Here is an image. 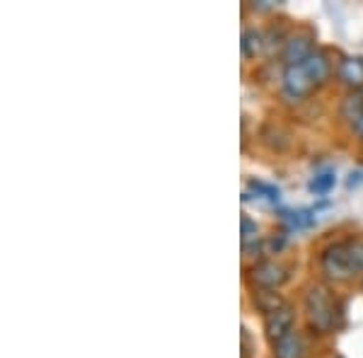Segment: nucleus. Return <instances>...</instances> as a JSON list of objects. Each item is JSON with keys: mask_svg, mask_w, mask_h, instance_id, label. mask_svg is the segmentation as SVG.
<instances>
[{"mask_svg": "<svg viewBox=\"0 0 363 358\" xmlns=\"http://www.w3.org/2000/svg\"><path fill=\"white\" fill-rule=\"evenodd\" d=\"M247 186L257 194V198H264V201H269V203L279 201V189H277V186H269V184H264V181H257V179H252Z\"/></svg>", "mask_w": 363, "mask_h": 358, "instance_id": "nucleus-16", "label": "nucleus"}, {"mask_svg": "<svg viewBox=\"0 0 363 358\" xmlns=\"http://www.w3.org/2000/svg\"><path fill=\"white\" fill-rule=\"evenodd\" d=\"M322 272L332 281H349L363 272V242H337L322 252Z\"/></svg>", "mask_w": 363, "mask_h": 358, "instance_id": "nucleus-1", "label": "nucleus"}, {"mask_svg": "<svg viewBox=\"0 0 363 358\" xmlns=\"http://www.w3.org/2000/svg\"><path fill=\"white\" fill-rule=\"evenodd\" d=\"M274 358H306V342L301 334L291 332L274 344Z\"/></svg>", "mask_w": 363, "mask_h": 358, "instance_id": "nucleus-7", "label": "nucleus"}, {"mask_svg": "<svg viewBox=\"0 0 363 358\" xmlns=\"http://www.w3.org/2000/svg\"><path fill=\"white\" fill-rule=\"evenodd\" d=\"M351 126H354V131L359 133V136L363 138V114H361L359 119H356V121H354V124H351Z\"/></svg>", "mask_w": 363, "mask_h": 358, "instance_id": "nucleus-18", "label": "nucleus"}, {"mask_svg": "<svg viewBox=\"0 0 363 358\" xmlns=\"http://www.w3.org/2000/svg\"><path fill=\"white\" fill-rule=\"evenodd\" d=\"M262 39L264 37H262L257 29H247V32L242 34V54L247 58H255L262 51V46H264L262 44Z\"/></svg>", "mask_w": 363, "mask_h": 358, "instance_id": "nucleus-14", "label": "nucleus"}, {"mask_svg": "<svg viewBox=\"0 0 363 358\" xmlns=\"http://www.w3.org/2000/svg\"><path fill=\"white\" fill-rule=\"evenodd\" d=\"M250 279L257 289L277 291L286 279H289V269L281 267L277 262H259L257 267H252Z\"/></svg>", "mask_w": 363, "mask_h": 358, "instance_id": "nucleus-3", "label": "nucleus"}, {"mask_svg": "<svg viewBox=\"0 0 363 358\" xmlns=\"http://www.w3.org/2000/svg\"><path fill=\"white\" fill-rule=\"evenodd\" d=\"M294 310L289 308V305H284V308H279L277 313L267 315L264 317V330H267V337L272 339L274 344L279 342V339H284L286 334L294 332Z\"/></svg>", "mask_w": 363, "mask_h": 358, "instance_id": "nucleus-5", "label": "nucleus"}, {"mask_svg": "<svg viewBox=\"0 0 363 358\" xmlns=\"http://www.w3.org/2000/svg\"><path fill=\"white\" fill-rule=\"evenodd\" d=\"M361 184H363V167L361 169H354V172L349 174V179H347L349 189H354V186H361Z\"/></svg>", "mask_w": 363, "mask_h": 358, "instance_id": "nucleus-17", "label": "nucleus"}, {"mask_svg": "<svg viewBox=\"0 0 363 358\" xmlns=\"http://www.w3.org/2000/svg\"><path fill=\"white\" fill-rule=\"evenodd\" d=\"M284 223L291 228V230H303V228H310L315 223L313 211H291V213L284 216Z\"/></svg>", "mask_w": 363, "mask_h": 358, "instance_id": "nucleus-12", "label": "nucleus"}, {"mask_svg": "<svg viewBox=\"0 0 363 358\" xmlns=\"http://www.w3.org/2000/svg\"><path fill=\"white\" fill-rule=\"evenodd\" d=\"M315 90V83L310 80L308 70L301 66H286L284 70V92L289 95L291 99H301L310 95Z\"/></svg>", "mask_w": 363, "mask_h": 358, "instance_id": "nucleus-4", "label": "nucleus"}, {"mask_svg": "<svg viewBox=\"0 0 363 358\" xmlns=\"http://www.w3.org/2000/svg\"><path fill=\"white\" fill-rule=\"evenodd\" d=\"M242 250L245 252L259 250V228L247 216H242Z\"/></svg>", "mask_w": 363, "mask_h": 358, "instance_id": "nucleus-11", "label": "nucleus"}, {"mask_svg": "<svg viewBox=\"0 0 363 358\" xmlns=\"http://www.w3.org/2000/svg\"><path fill=\"white\" fill-rule=\"evenodd\" d=\"M361 114H363V95H361V92H356V95H349L347 99H344V104H342V116L354 124V121L359 119Z\"/></svg>", "mask_w": 363, "mask_h": 358, "instance_id": "nucleus-13", "label": "nucleus"}, {"mask_svg": "<svg viewBox=\"0 0 363 358\" xmlns=\"http://www.w3.org/2000/svg\"><path fill=\"white\" fill-rule=\"evenodd\" d=\"M339 80L351 87H363V56H349L337 68Z\"/></svg>", "mask_w": 363, "mask_h": 358, "instance_id": "nucleus-8", "label": "nucleus"}, {"mask_svg": "<svg viewBox=\"0 0 363 358\" xmlns=\"http://www.w3.org/2000/svg\"><path fill=\"white\" fill-rule=\"evenodd\" d=\"M313 54V39L308 34H296L284 46V61L286 66H301L306 58Z\"/></svg>", "mask_w": 363, "mask_h": 358, "instance_id": "nucleus-6", "label": "nucleus"}, {"mask_svg": "<svg viewBox=\"0 0 363 358\" xmlns=\"http://www.w3.org/2000/svg\"><path fill=\"white\" fill-rule=\"evenodd\" d=\"M332 186H335V172H320V174H315V177L310 179L308 189L313 194H318V196H325Z\"/></svg>", "mask_w": 363, "mask_h": 358, "instance_id": "nucleus-15", "label": "nucleus"}, {"mask_svg": "<svg viewBox=\"0 0 363 358\" xmlns=\"http://www.w3.org/2000/svg\"><path fill=\"white\" fill-rule=\"evenodd\" d=\"M306 308H308L310 325L320 334L332 332L339 325L342 310H339V305L335 301V296L330 293V289H325V286H313V289L308 291Z\"/></svg>", "mask_w": 363, "mask_h": 358, "instance_id": "nucleus-2", "label": "nucleus"}, {"mask_svg": "<svg viewBox=\"0 0 363 358\" xmlns=\"http://www.w3.org/2000/svg\"><path fill=\"white\" fill-rule=\"evenodd\" d=\"M303 68L308 70L310 80L315 83V87H320L322 83H325L327 78H330V61H327L325 54H320V51H313L306 61H303Z\"/></svg>", "mask_w": 363, "mask_h": 358, "instance_id": "nucleus-9", "label": "nucleus"}, {"mask_svg": "<svg viewBox=\"0 0 363 358\" xmlns=\"http://www.w3.org/2000/svg\"><path fill=\"white\" fill-rule=\"evenodd\" d=\"M255 305L257 308L264 313V317L267 315H272V313H277L279 308H284V298L279 296L277 291H267V289H259L255 293Z\"/></svg>", "mask_w": 363, "mask_h": 358, "instance_id": "nucleus-10", "label": "nucleus"}]
</instances>
